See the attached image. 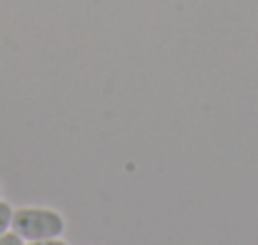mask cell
Instances as JSON below:
<instances>
[{
  "mask_svg": "<svg viewBox=\"0 0 258 245\" xmlns=\"http://www.w3.org/2000/svg\"><path fill=\"white\" fill-rule=\"evenodd\" d=\"M25 245H68L63 238H45V240H30Z\"/></svg>",
  "mask_w": 258,
  "mask_h": 245,
  "instance_id": "277c9868",
  "label": "cell"
},
{
  "mask_svg": "<svg viewBox=\"0 0 258 245\" xmlns=\"http://www.w3.org/2000/svg\"><path fill=\"white\" fill-rule=\"evenodd\" d=\"M0 198H3V188H0Z\"/></svg>",
  "mask_w": 258,
  "mask_h": 245,
  "instance_id": "5b68a950",
  "label": "cell"
},
{
  "mask_svg": "<svg viewBox=\"0 0 258 245\" xmlns=\"http://www.w3.org/2000/svg\"><path fill=\"white\" fill-rule=\"evenodd\" d=\"M13 233H18L25 243L30 240H45V238H60L66 233V218L53 208H15L13 210Z\"/></svg>",
  "mask_w": 258,
  "mask_h": 245,
  "instance_id": "6da1fadb",
  "label": "cell"
},
{
  "mask_svg": "<svg viewBox=\"0 0 258 245\" xmlns=\"http://www.w3.org/2000/svg\"><path fill=\"white\" fill-rule=\"evenodd\" d=\"M13 210H15V208H13L8 200L0 198V235L10 230V225H13Z\"/></svg>",
  "mask_w": 258,
  "mask_h": 245,
  "instance_id": "7a4b0ae2",
  "label": "cell"
},
{
  "mask_svg": "<svg viewBox=\"0 0 258 245\" xmlns=\"http://www.w3.org/2000/svg\"><path fill=\"white\" fill-rule=\"evenodd\" d=\"M0 245H25V240H23L18 233L8 230V233H3V235H0Z\"/></svg>",
  "mask_w": 258,
  "mask_h": 245,
  "instance_id": "3957f363",
  "label": "cell"
}]
</instances>
